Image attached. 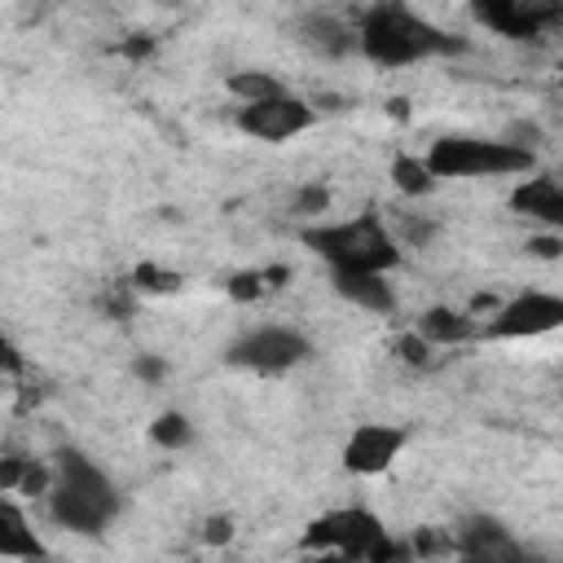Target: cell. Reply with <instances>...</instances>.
<instances>
[{"instance_id":"obj_21","label":"cell","mask_w":563,"mask_h":563,"mask_svg":"<svg viewBox=\"0 0 563 563\" xmlns=\"http://www.w3.org/2000/svg\"><path fill=\"white\" fill-rule=\"evenodd\" d=\"M497 141H506L510 150H523V154H537V145L545 141V132H541V123H532V119H515V123H506V132H501Z\"/></svg>"},{"instance_id":"obj_4","label":"cell","mask_w":563,"mask_h":563,"mask_svg":"<svg viewBox=\"0 0 563 563\" xmlns=\"http://www.w3.org/2000/svg\"><path fill=\"white\" fill-rule=\"evenodd\" d=\"M422 163L435 180H449V176H519L537 163V154L510 150L497 136H440V141H431Z\"/></svg>"},{"instance_id":"obj_10","label":"cell","mask_w":563,"mask_h":563,"mask_svg":"<svg viewBox=\"0 0 563 563\" xmlns=\"http://www.w3.org/2000/svg\"><path fill=\"white\" fill-rule=\"evenodd\" d=\"M484 26H493L497 35H510V40H532L541 35L545 26L559 22V4H519V0H493V4H475L471 9Z\"/></svg>"},{"instance_id":"obj_32","label":"cell","mask_w":563,"mask_h":563,"mask_svg":"<svg viewBox=\"0 0 563 563\" xmlns=\"http://www.w3.org/2000/svg\"><path fill=\"white\" fill-rule=\"evenodd\" d=\"M308 563H361V559L339 554V550H321V554H308Z\"/></svg>"},{"instance_id":"obj_31","label":"cell","mask_w":563,"mask_h":563,"mask_svg":"<svg viewBox=\"0 0 563 563\" xmlns=\"http://www.w3.org/2000/svg\"><path fill=\"white\" fill-rule=\"evenodd\" d=\"M150 48H154V40H150V35H145V40H141V35H132V40H123V53H128V57H145Z\"/></svg>"},{"instance_id":"obj_30","label":"cell","mask_w":563,"mask_h":563,"mask_svg":"<svg viewBox=\"0 0 563 563\" xmlns=\"http://www.w3.org/2000/svg\"><path fill=\"white\" fill-rule=\"evenodd\" d=\"M163 369H167V365H163L158 356H141V361H136V374H141V378H150V383H154V378H163Z\"/></svg>"},{"instance_id":"obj_18","label":"cell","mask_w":563,"mask_h":563,"mask_svg":"<svg viewBox=\"0 0 563 563\" xmlns=\"http://www.w3.org/2000/svg\"><path fill=\"white\" fill-rule=\"evenodd\" d=\"M150 440H154L158 449H185V444L194 440V422H189L185 413H158V418L150 422Z\"/></svg>"},{"instance_id":"obj_5","label":"cell","mask_w":563,"mask_h":563,"mask_svg":"<svg viewBox=\"0 0 563 563\" xmlns=\"http://www.w3.org/2000/svg\"><path fill=\"white\" fill-rule=\"evenodd\" d=\"M387 541V528L374 510L365 506H343V510H325L317 515L303 537H299V550L303 554H321V550H339V554H352L361 563H369V554Z\"/></svg>"},{"instance_id":"obj_3","label":"cell","mask_w":563,"mask_h":563,"mask_svg":"<svg viewBox=\"0 0 563 563\" xmlns=\"http://www.w3.org/2000/svg\"><path fill=\"white\" fill-rule=\"evenodd\" d=\"M303 246H312L330 273H396L400 268V242L391 238V229L383 224L378 211H361L352 220H334V224H308L303 229Z\"/></svg>"},{"instance_id":"obj_8","label":"cell","mask_w":563,"mask_h":563,"mask_svg":"<svg viewBox=\"0 0 563 563\" xmlns=\"http://www.w3.org/2000/svg\"><path fill=\"white\" fill-rule=\"evenodd\" d=\"M312 123H317V110H312L308 101H299L295 92L238 110V128H242L246 136H260V141H273V145H282V141H290V136L308 132Z\"/></svg>"},{"instance_id":"obj_28","label":"cell","mask_w":563,"mask_h":563,"mask_svg":"<svg viewBox=\"0 0 563 563\" xmlns=\"http://www.w3.org/2000/svg\"><path fill=\"white\" fill-rule=\"evenodd\" d=\"M202 541H207V545H229V541H233V519H229V515H211V519L202 523Z\"/></svg>"},{"instance_id":"obj_29","label":"cell","mask_w":563,"mask_h":563,"mask_svg":"<svg viewBox=\"0 0 563 563\" xmlns=\"http://www.w3.org/2000/svg\"><path fill=\"white\" fill-rule=\"evenodd\" d=\"M528 251L541 255V260H554L563 251V238L559 233H541V238H528Z\"/></svg>"},{"instance_id":"obj_25","label":"cell","mask_w":563,"mask_h":563,"mask_svg":"<svg viewBox=\"0 0 563 563\" xmlns=\"http://www.w3.org/2000/svg\"><path fill=\"white\" fill-rule=\"evenodd\" d=\"M101 312H106V317H114V321L132 317V282L106 286V295H101Z\"/></svg>"},{"instance_id":"obj_15","label":"cell","mask_w":563,"mask_h":563,"mask_svg":"<svg viewBox=\"0 0 563 563\" xmlns=\"http://www.w3.org/2000/svg\"><path fill=\"white\" fill-rule=\"evenodd\" d=\"M299 35H303V44H312L325 57H343L347 48H356V31L343 18H334V13H308V18H299Z\"/></svg>"},{"instance_id":"obj_22","label":"cell","mask_w":563,"mask_h":563,"mask_svg":"<svg viewBox=\"0 0 563 563\" xmlns=\"http://www.w3.org/2000/svg\"><path fill=\"white\" fill-rule=\"evenodd\" d=\"M132 290H180V273H167L158 264H136Z\"/></svg>"},{"instance_id":"obj_26","label":"cell","mask_w":563,"mask_h":563,"mask_svg":"<svg viewBox=\"0 0 563 563\" xmlns=\"http://www.w3.org/2000/svg\"><path fill=\"white\" fill-rule=\"evenodd\" d=\"M264 290H268V286H264V273H260V268L229 277V295H233V299H260Z\"/></svg>"},{"instance_id":"obj_23","label":"cell","mask_w":563,"mask_h":563,"mask_svg":"<svg viewBox=\"0 0 563 563\" xmlns=\"http://www.w3.org/2000/svg\"><path fill=\"white\" fill-rule=\"evenodd\" d=\"M391 352H396V356H400L405 365H413V369H427V365L435 361V356H431L435 347H431V343H422V339H418L413 330H409V334H396V343H391Z\"/></svg>"},{"instance_id":"obj_24","label":"cell","mask_w":563,"mask_h":563,"mask_svg":"<svg viewBox=\"0 0 563 563\" xmlns=\"http://www.w3.org/2000/svg\"><path fill=\"white\" fill-rule=\"evenodd\" d=\"M325 207H330V189L325 185H303L290 198V216H321Z\"/></svg>"},{"instance_id":"obj_14","label":"cell","mask_w":563,"mask_h":563,"mask_svg":"<svg viewBox=\"0 0 563 563\" xmlns=\"http://www.w3.org/2000/svg\"><path fill=\"white\" fill-rule=\"evenodd\" d=\"M330 282H334V295H343L365 312H396V290L378 273H330Z\"/></svg>"},{"instance_id":"obj_9","label":"cell","mask_w":563,"mask_h":563,"mask_svg":"<svg viewBox=\"0 0 563 563\" xmlns=\"http://www.w3.org/2000/svg\"><path fill=\"white\" fill-rule=\"evenodd\" d=\"M405 444H409V431L405 427L361 422L347 435V444H343V471H352V475H378V471H387L400 457Z\"/></svg>"},{"instance_id":"obj_1","label":"cell","mask_w":563,"mask_h":563,"mask_svg":"<svg viewBox=\"0 0 563 563\" xmlns=\"http://www.w3.org/2000/svg\"><path fill=\"white\" fill-rule=\"evenodd\" d=\"M48 515L79 532V537H97L110 528V519L123 510V493L119 484L79 449H57L53 453V484H48Z\"/></svg>"},{"instance_id":"obj_13","label":"cell","mask_w":563,"mask_h":563,"mask_svg":"<svg viewBox=\"0 0 563 563\" xmlns=\"http://www.w3.org/2000/svg\"><path fill=\"white\" fill-rule=\"evenodd\" d=\"M44 554L48 550H44L40 532L31 528V519L22 515V506L9 493H0V559H31V563H40Z\"/></svg>"},{"instance_id":"obj_6","label":"cell","mask_w":563,"mask_h":563,"mask_svg":"<svg viewBox=\"0 0 563 563\" xmlns=\"http://www.w3.org/2000/svg\"><path fill=\"white\" fill-rule=\"evenodd\" d=\"M312 356V343L290 325H260L229 343V365L251 374H286Z\"/></svg>"},{"instance_id":"obj_7","label":"cell","mask_w":563,"mask_h":563,"mask_svg":"<svg viewBox=\"0 0 563 563\" xmlns=\"http://www.w3.org/2000/svg\"><path fill=\"white\" fill-rule=\"evenodd\" d=\"M554 325H563V299L550 290H523L497 303L488 325H479V339H537L550 334Z\"/></svg>"},{"instance_id":"obj_2","label":"cell","mask_w":563,"mask_h":563,"mask_svg":"<svg viewBox=\"0 0 563 563\" xmlns=\"http://www.w3.org/2000/svg\"><path fill=\"white\" fill-rule=\"evenodd\" d=\"M352 31H356V48L374 66H409L427 57H453L466 48V40L431 26L405 4H369Z\"/></svg>"},{"instance_id":"obj_27","label":"cell","mask_w":563,"mask_h":563,"mask_svg":"<svg viewBox=\"0 0 563 563\" xmlns=\"http://www.w3.org/2000/svg\"><path fill=\"white\" fill-rule=\"evenodd\" d=\"M35 457H0V493H18Z\"/></svg>"},{"instance_id":"obj_20","label":"cell","mask_w":563,"mask_h":563,"mask_svg":"<svg viewBox=\"0 0 563 563\" xmlns=\"http://www.w3.org/2000/svg\"><path fill=\"white\" fill-rule=\"evenodd\" d=\"M409 550H413V563L435 559V554H453V537H449V528H418L409 537Z\"/></svg>"},{"instance_id":"obj_17","label":"cell","mask_w":563,"mask_h":563,"mask_svg":"<svg viewBox=\"0 0 563 563\" xmlns=\"http://www.w3.org/2000/svg\"><path fill=\"white\" fill-rule=\"evenodd\" d=\"M391 180H396V189L409 194V198H422V194H431V189L440 185V180L427 172V163L413 158V154H396V158H391Z\"/></svg>"},{"instance_id":"obj_12","label":"cell","mask_w":563,"mask_h":563,"mask_svg":"<svg viewBox=\"0 0 563 563\" xmlns=\"http://www.w3.org/2000/svg\"><path fill=\"white\" fill-rule=\"evenodd\" d=\"M413 334L422 339V343H431V347H457V343H471V339H479V321L466 312V308H427L422 317H418V325H413Z\"/></svg>"},{"instance_id":"obj_11","label":"cell","mask_w":563,"mask_h":563,"mask_svg":"<svg viewBox=\"0 0 563 563\" xmlns=\"http://www.w3.org/2000/svg\"><path fill=\"white\" fill-rule=\"evenodd\" d=\"M510 211L515 216H528V220H541L550 233L563 229V189L550 172H537L528 180H519L510 189Z\"/></svg>"},{"instance_id":"obj_33","label":"cell","mask_w":563,"mask_h":563,"mask_svg":"<svg viewBox=\"0 0 563 563\" xmlns=\"http://www.w3.org/2000/svg\"><path fill=\"white\" fill-rule=\"evenodd\" d=\"M4 369H18V352H13V343L0 334V374H4Z\"/></svg>"},{"instance_id":"obj_19","label":"cell","mask_w":563,"mask_h":563,"mask_svg":"<svg viewBox=\"0 0 563 563\" xmlns=\"http://www.w3.org/2000/svg\"><path fill=\"white\" fill-rule=\"evenodd\" d=\"M457 563H528V550L506 537V541H493L484 550H471V554H457Z\"/></svg>"},{"instance_id":"obj_16","label":"cell","mask_w":563,"mask_h":563,"mask_svg":"<svg viewBox=\"0 0 563 563\" xmlns=\"http://www.w3.org/2000/svg\"><path fill=\"white\" fill-rule=\"evenodd\" d=\"M224 88L242 101V106H260V101H273V97H286L290 88L277 79V75H268V70H233L229 79H224Z\"/></svg>"}]
</instances>
